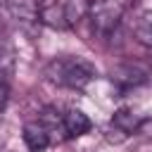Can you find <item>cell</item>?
<instances>
[{"label":"cell","mask_w":152,"mask_h":152,"mask_svg":"<svg viewBox=\"0 0 152 152\" xmlns=\"http://www.w3.org/2000/svg\"><path fill=\"white\" fill-rule=\"evenodd\" d=\"M121 14H124V10H121V5L116 0H90L88 2V10H86V17L90 21V28L100 38H109L119 28Z\"/></svg>","instance_id":"cell-2"},{"label":"cell","mask_w":152,"mask_h":152,"mask_svg":"<svg viewBox=\"0 0 152 152\" xmlns=\"http://www.w3.org/2000/svg\"><path fill=\"white\" fill-rule=\"evenodd\" d=\"M90 126L93 124H90L88 114L81 112V109H76V107H71V109H66L62 114V128H64V135L66 138H78V135L88 133Z\"/></svg>","instance_id":"cell-7"},{"label":"cell","mask_w":152,"mask_h":152,"mask_svg":"<svg viewBox=\"0 0 152 152\" xmlns=\"http://www.w3.org/2000/svg\"><path fill=\"white\" fill-rule=\"evenodd\" d=\"M21 133H24V142H26V147H28L31 152H43V150L52 142V131H50L40 119L26 121Z\"/></svg>","instance_id":"cell-5"},{"label":"cell","mask_w":152,"mask_h":152,"mask_svg":"<svg viewBox=\"0 0 152 152\" xmlns=\"http://www.w3.org/2000/svg\"><path fill=\"white\" fill-rule=\"evenodd\" d=\"M147 71L138 64H119L112 69V83H116L119 88L128 90V88H138L147 81Z\"/></svg>","instance_id":"cell-6"},{"label":"cell","mask_w":152,"mask_h":152,"mask_svg":"<svg viewBox=\"0 0 152 152\" xmlns=\"http://www.w3.org/2000/svg\"><path fill=\"white\" fill-rule=\"evenodd\" d=\"M95 76H97L95 64L78 55L55 57L45 66V78L50 83H55L59 88H69V90H83L90 81H95Z\"/></svg>","instance_id":"cell-1"},{"label":"cell","mask_w":152,"mask_h":152,"mask_svg":"<svg viewBox=\"0 0 152 152\" xmlns=\"http://www.w3.org/2000/svg\"><path fill=\"white\" fill-rule=\"evenodd\" d=\"M7 100H10V86L5 83V78H0V109H5Z\"/></svg>","instance_id":"cell-10"},{"label":"cell","mask_w":152,"mask_h":152,"mask_svg":"<svg viewBox=\"0 0 152 152\" xmlns=\"http://www.w3.org/2000/svg\"><path fill=\"white\" fill-rule=\"evenodd\" d=\"M12 48L10 45H5V43H0V78L12 69Z\"/></svg>","instance_id":"cell-9"},{"label":"cell","mask_w":152,"mask_h":152,"mask_svg":"<svg viewBox=\"0 0 152 152\" xmlns=\"http://www.w3.org/2000/svg\"><path fill=\"white\" fill-rule=\"evenodd\" d=\"M133 36L142 48L152 50V10H147V12H142L138 17V21L133 26Z\"/></svg>","instance_id":"cell-8"},{"label":"cell","mask_w":152,"mask_h":152,"mask_svg":"<svg viewBox=\"0 0 152 152\" xmlns=\"http://www.w3.org/2000/svg\"><path fill=\"white\" fill-rule=\"evenodd\" d=\"M138 128H140V116H138L133 109L121 107V109L114 112V116H112V121H109V128H107V135L116 133L112 142H124V140H126L131 133H135Z\"/></svg>","instance_id":"cell-3"},{"label":"cell","mask_w":152,"mask_h":152,"mask_svg":"<svg viewBox=\"0 0 152 152\" xmlns=\"http://www.w3.org/2000/svg\"><path fill=\"white\" fill-rule=\"evenodd\" d=\"M38 21L45 24V26H50V28H59V31H64V28L71 26L69 14H66V5L64 2H57V0L43 2L38 7Z\"/></svg>","instance_id":"cell-4"}]
</instances>
